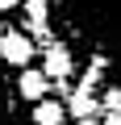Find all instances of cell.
Masks as SVG:
<instances>
[{"label":"cell","mask_w":121,"mask_h":125,"mask_svg":"<svg viewBox=\"0 0 121 125\" xmlns=\"http://www.w3.org/2000/svg\"><path fill=\"white\" fill-rule=\"evenodd\" d=\"M33 54H38V46H33L21 29H4V33H0V62H4V67L25 71L29 62H33Z\"/></svg>","instance_id":"obj_1"},{"label":"cell","mask_w":121,"mask_h":125,"mask_svg":"<svg viewBox=\"0 0 121 125\" xmlns=\"http://www.w3.org/2000/svg\"><path fill=\"white\" fill-rule=\"evenodd\" d=\"M42 75H46L50 83L75 75V54L67 50V42H50V46L42 50Z\"/></svg>","instance_id":"obj_2"},{"label":"cell","mask_w":121,"mask_h":125,"mask_svg":"<svg viewBox=\"0 0 121 125\" xmlns=\"http://www.w3.org/2000/svg\"><path fill=\"white\" fill-rule=\"evenodd\" d=\"M13 88H17V96L21 100H46V92H50V79L42 75V67H25L17 79H13Z\"/></svg>","instance_id":"obj_3"},{"label":"cell","mask_w":121,"mask_h":125,"mask_svg":"<svg viewBox=\"0 0 121 125\" xmlns=\"http://www.w3.org/2000/svg\"><path fill=\"white\" fill-rule=\"evenodd\" d=\"M63 104H67V117H75V121H92V117L100 113V96L88 92V88H75Z\"/></svg>","instance_id":"obj_4"},{"label":"cell","mask_w":121,"mask_h":125,"mask_svg":"<svg viewBox=\"0 0 121 125\" xmlns=\"http://www.w3.org/2000/svg\"><path fill=\"white\" fill-rule=\"evenodd\" d=\"M17 88H13V79L0 71V125H21V113H17Z\"/></svg>","instance_id":"obj_5"},{"label":"cell","mask_w":121,"mask_h":125,"mask_svg":"<svg viewBox=\"0 0 121 125\" xmlns=\"http://www.w3.org/2000/svg\"><path fill=\"white\" fill-rule=\"evenodd\" d=\"M63 121H67V104L63 100H50L46 96V100L33 104V125H63Z\"/></svg>","instance_id":"obj_6"},{"label":"cell","mask_w":121,"mask_h":125,"mask_svg":"<svg viewBox=\"0 0 121 125\" xmlns=\"http://www.w3.org/2000/svg\"><path fill=\"white\" fill-rule=\"evenodd\" d=\"M25 0H0V13H13V9H21Z\"/></svg>","instance_id":"obj_7"},{"label":"cell","mask_w":121,"mask_h":125,"mask_svg":"<svg viewBox=\"0 0 121 125\" xmlns=\"http://www.w3.org/2000/svg\"><path fill=\"white\" fill-rule=\"evenodd\" d=\"M104 125H121V108H117V113H109V121H104Z\"/></svg>","instance_id":"obj_8"},{"label":"cell","mask_w":121,"mask_h":125,"mask_svg":"<svg viewBox=\"0 0 121 125\" xmlns=\"http://www.w3.org/2000/svg\"><path fill=\"white\" fill-rule=\"evenodd\" d=\"M75 125H100V121H96V117H92V121H75Z\"/></svg>","instance_id":"obj_9"},{"label":"cell","mask_w":121,"mask_h":125,"mask_svg":"<svg viewBox=\"0 0 121 125\" xmlns=\"http://www.w3.org/2000/svg\"><path fill=\"white\" fill-rule=\"evenodd\" d=\"M4 29H9V25H4V21H0V33H4Z\"/></svg>","instance_id":"obj_10"}]
</instances>
